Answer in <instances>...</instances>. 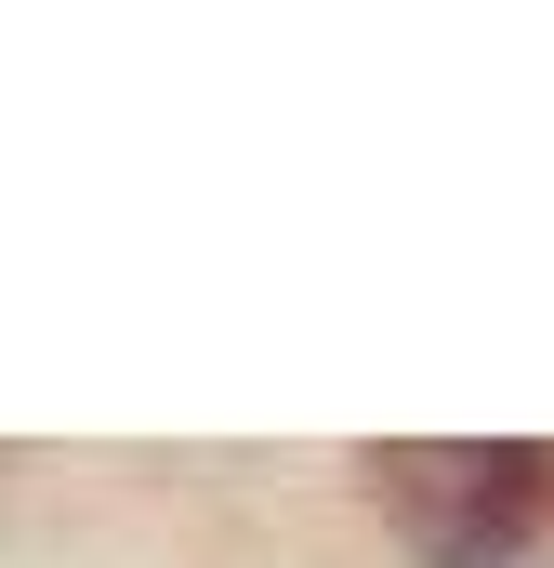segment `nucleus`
<instances>
[{"mask_svg":"<svg viewBox=\"0 0 554 568\" xmlns=\"http://www.w3.org/2000/svg\"><path fill=\"white\" fill-rule=\"evenodd\" d=\"M397 529L422 568H515L529 529L554 516V449H370Z\"/></svg>","mask_w":554,"mask_h":568,"instance_id":"nucleus-1","label":"nucleus"}]
</instances>
